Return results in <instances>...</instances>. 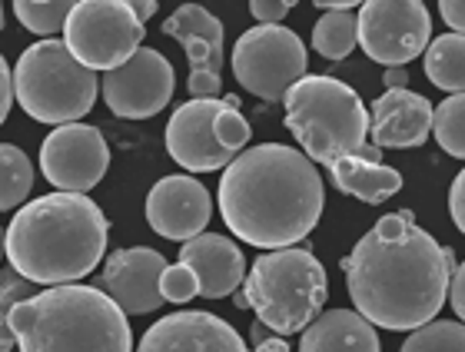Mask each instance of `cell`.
Returning a JSON list of instances; mask_svg holds the SVG:
<instances>
[{"instance_id":"6da1fadb","label":"cell","mask_w":465,"mask_h":352,"mask_svg":"<svg viewBox=\"0 0 465 352\" xmlns=\"http://www.w3.org/2000/svg\"><path fill=\"white\" fill-rule=\"evenodd\" d=\"M342 273L356 313L392 333H412L446 306L456 253L426 233L409 210H399L352 246Z\"/></svg>"},{"instance_id":"7a4b0ae2","label":"cell","mask_w":465,"mask_h":352,"mask_svg":"<svg viewBox=\"0 0 465 352\" xmlns=\"http://www.w3.org/2000/svg\"><path fill=\"white\" fill-rule=\"evenodd\" d=\"M326 186L302 150L260 143L242 150L220 176L223 223L256 249L296 246L316 230Z\"/></svg>"},{"instance_id":"3957f363","label":"cell","mask_w":465,"mask_h":352,"mask_svg":"<svg viewBox=\"0 0 465 352\" xmlns=\"http://www.w3.org/2000/svg\"><path fill=\"white\" fill-rule=\"evenodd\" d=\"M110 220L87 193H47L24 203L4 230L10 269L30 283L64 286L90 276L107 256Z\"/></svg>"},{"instance_id":"277c9868","label":"cell","mask_w":465,"mask_h":352,"mask_svg":"<svg viewBox=\"0 0 465 352\" xmlns=\"http://www.w3.org/2000/svg\"><path fill=\"white\" fill-rule=\"evenodd\" d=\"M20 352H134L126 313L100 286H47L10 309Z\"/></svg>"},{"instance_id":"5b68a950","label":"cell","mask_w":465,"mask_h":352,"mask_svg":"<svg viewBox=\"0 0 465 352\" xmlns=\"http://www.w3.org/2000/svg\"><path fill=\"white\" fill-rule=\"evenodd\" d=\"M286 127L312 163L330 167L340 157L382 163V150L369 143V113L359 93L330 73H306L286 90Z\"/></svg>"},{"instance_id":"8992f818","label":"cell","mask_w":465,"mask_h":352,"mask_svg":"<svg viewBox=\"0 0 465 352\" xmlns=\"http://www.w3.org/2000/svg\"><path fill=\"white\" fill-rule=\"evenodd\" d=\"M242 296L262 326L276 336H296L322 313L330 283L312 249L282 246L256 256L242 279Z\"/></svg>"},{"instance_id":"52a82bcc","label":"cell","mask_w":465,"mask_h":352,"mask_svg":"<svg viewBox=\"0 0 465 352\" xmlns=\"http://www.w3.org/2000/svg\"><path fill=\"white\" fill-rule=\"evenodd\" d=\"M97 90V70L84 67L57 37L30 44L14 67V100L37 123H77L94 110Z\"/></svg>"},{"instance_id":"ba28073f","label":"cell","mask_w":465,"mask_h":352,"mask_svg":"<svg viewBox=\"0 0 465 352\" xmlns=\"http://www.w3.org/2000/svg\"><path fill=\"white\" fill-rule=\"evenodd\" d=\"M146 24L126 0H77L64 44L87 70H114L143 47Z\"/></svg>"},{"instance_id":"9c48e42d","label":"cell","mask_w":465,"mask_h":352,"mask_svg":"<svg viewBox=\"0 0 465 352\" xmlns=\"http://www.w3.org/2000/svg\"><path fill=\"white\" fill-rule=\"evenodd\" d=\"M232 77L246 93L276 103L296 80L306 77V44L296 30L256 24L232 47Z\"/></svg>"},{"instance_id":"30bf717a","label":"cell","mask_w":465,"mask_h":352,"mask_svg":"<svg viewBox=\"0 0 465 352\" xmlns=\"http://www.w3.org/2000/svg\"><path fill=\"white\" fill-rule=\"evenodd\" d=\"M356 20L359 47L382 67L416 60L432 40V17L422 0H366Z\"/></svg>"},{"instance_id":"8fae6325","label":"cell","mask_w":465,"mask_h":352,"mask_svg":"<svg viewBox=\"0 0 465 352\" xmlns=\"http://www.w3.org/2000/svg\"><path fill=\"white\" fill-rule=\"evenodd\" d=\"M104 103L124 120H150L170 103L176 87L170 60L153 47H140L134 57L107 70L104 80Z\"/></svg>"},{"instance_id":"7c38bea8","label":"cell","mask_w":465,"mask_h":352,"mask_svg":"<svg viewBox=\"0 0 465 352\" xmlns=\"http://www.w3.org/2000/svg\"><path fill=\"white\" fill-rule=\"evenodd\" d=\"M40 170L64 193H87L107 176L110 147L90 123H64L50 130L40 147Z\"/></svg>"},{"instance_id":"4fadbf2b","label":"cell","mask_w":465,"mask_h":352,"mask_svg":"<svg viewBox=\"0 0 465 352\" xmlns=\"http://www.w3.org/2000/svg\"><path fill=\"white\" fill-rule=\"evenodd\" d=\"M163 34L183 44L190 60V97L223 93V24L203 4H183L163 20Z\"/></svg>"},{"instance_id":"5bb4252c","label":"cell","mask_w":465,"mask_h":352,"mask_svg":"<svg viewBox=\"0 0 465 352\" xmlns=\"http://www.w3.org/2000/svg\"><path fill=\"white\" fill-rule=\"evenodd\" d=\"M210 216H213V196L196 176H163L146 193V223L153 233L173 243H186L206 233Z\"/></svg>"},{"instance_id":"9a60e30c","label":"cell","mask_w":465,"mask_h":352,"mask_svg":"<svg viewBox=\"0 0 465 352\" xmlns=\"http://www.w3.org/2000/svg\"><path fill=\"white\" fill-rule=\"evenodd\" d=\"M166 256L150 249V246H130L116 249L104 259L100 273V289L114 299L126 316H146L166 303L160 279L166 269Z\"/></svg>"},{"instance_id":"2e32d148","label":"cell","mask_w":465,"mask_h":352,"mask_svg":"<svg viewBox=\"0 0 465 352\" xmlns=\"http://www.w3.org/2000/svg\"><path fill=\"white\" fill-rule=\"evenodd\" d=\"M220 110V97H193L173 110L166 123V153L190 173H213L232 163L230 150L220 147L213 133V117Z\"/></svg>"},{"instance_id":"e0dca14e","label":"cell","mask_w":465,"mask_h":352,"mask_svg":"<svg viewBox=\"0 0 465 352\" xmlns=\"http://www.w3.org/2000/svg\"><path fill=\"white\" fill-rule=\"evenodd\" d=\"M136 352H250L226 319L203 309H183L156 319Z\"/></svg>"},{"instance_id":"ac0fdd59","label":"cell","mask_w":465,"mask_h":352,"mask_svg":"<svg viewBox=\"0 0 465 352\" xmlns=\"http://www.w3.org/2000/svg\"><path fill=\"white\" fill-rule=\"evenodd\" d=\"M432 103L409 87L386 90L369 110V143L379 150L422 147L432 133Z\"/></svg>"},{"instance_id":"d6986e66","label":"cell","mask_w":465,"mask_h":352,"mask_svg":"<svg viewBox=\"0 0 465 352\" xmlns=\"http://www.w3.org/2000/svg\"><path fill=\"white\" fill-rule=\"evenodd\" d=\"M180 263H186L196 273L200 296L206 299L232 296L246 279V256L223 233H200L186 240L180 249Z\"/></svg>"},{"instance_id":"ffe728a7","label":"cell","mask_w":465,"mask_h":352,"mask_svg":"<svg viewBox=\"0 0 465 352\" xmlns=\"http://www.w3.org/2000/svg\"><path fill=\"white\" fill-rule=\"evenodd\" d=\"M300 352H379L376 326L356 309H326L302 329Z\"/></svg>"},{"instance_id":"44dd1931","label":"cell","mask_w":465,"mask_h":352,"mask_svg":"<svg viewBox=\"0 0 465 352\" xmlns=\"http://www.w3.org/2000/svg\"><path fill=\"white\" fill-rule=\"evenodd\" d=\"M332 186L346 196H356L362 203H382L402 190V173L386 163H372L362 157H340L330 163Z\"/></svg>"},{"instance_id":"7402d4cb","label":"cell","mask_w":465,"mask_h":352,"mask_svg":"<svg viewBox=\"0 0 465 352\" xmlns=\"http://www.w3.org/2000/svg\"><path fill=\"white\" fill-rule=\"evenodd\" d=\"M426 77L439 90L465 93V34H442L426 47Z\"/></svg>"},{"instance_id":"603a6c76","label":"cell","mask_w":465,"mask_h":352,"mask_svg":"<svg viewBox=\"0 0 465 352\" xmlns=\"http://www.w3.org/2000/svg\"><path fill=\"white\" fill-rule=\"evenodd\" d=\"M359 47V20L352 10H326L312 27V50L326 60H346Z\"/></svg>"},{"instance_id":"cb8c5ba5","label":"cell","mask_w":465,"mask_h":352,"mask_svg":"<svg viewBox=\"0 0 465 352\" xmlns=\"http://www.w3.org/2000/svg\"><path fill=\"white\" fill-rule=\"evenodd\" d=\"M34 186V163L14 143H0V213L20 206Z\"/></svg>"},{"instance_id":"d4e9b609","label":"cell","mask_w":465,"mask_h":352,"mask_svg":"<svg viewBox=\"0 0 465 352\" xmlns=\"http://www.w3.org/2000/svg\"><path fill=\"white\" fill-rule=\"evenodd\" d=\"M77 7V0H14L20 27H27L37 37H54L57 30L67 27L70 10Z\"/></svg>"},{"instance_id":"484cf974","label":"cell","mask_w":465,"mask_h":352,"mask_svg":"<svg viewBox=\"0 0 465 352\" xmlns=\"http://www.w3.org/2000/svg\"><path fill=\"white\" fill-rule=\"evenodd\" d=\"M432 133L449 157L465 160V93H452L432 110Z\"/></svg>"},{"instance_id":"4316f807","label":"cell","mask_w":465,"mask_h":352,"mask_svg":"<svg viewBox=\"0 0 465 352\" xmlns=\"http://www.w3.org/2000/svg\"><path fill=\"white\" fill-rule=\"evenodd\" d=\"M399 352H465V323L432 319V323L412 329Z\"/></svg>"},{"instance_id":"83f0119b","label":"cell","mask_w":465,"mask_h":352,"mask_svg":"<svg viewBox=\"0 0 465 352\" xmlns=\"http://www.w3.org/2000/svg\"><path fill=\"white\" fill-rule=\"evenodd\" d=\"M213 133H216V140H220V147L230 150L232 157H240L242 150L250 147L252 127H250V120L242 117L240 103L232 97H220V110H216V117H213Z\"/></svg>"},{"instance_id":"f1b7e54d","label":"cell","mask_w":465,"mask_h":352,"mask_svg":"<svg viewBox=\"0 0 465 352\" xmlns=\"http://www.w3.org/2000/svg\"><path fill=\"white\" fill-rule=\"evenodd\" d=\"M27 296H34V283H30V279H24V276L14 273V269H4V273H0V352H10L17 346L7 319H10V309H14L20 299H27Z\"/></svg>"},{"instance_id":"f546056e","label":"cell","mask_w":465,"mask_h":352,"mask_svg":"<svg viewBox=\"0 0 465 352\" xmlns=\"http://www.w3.org/2000/svg\"><path fill=\"white\" fill-rule=\"evenodd\" d=\"M160 289H163L166 303H190L200 296V279L186 263H170L163 269V279H160Z\"/></svg>"},{"instance_id":"4dcf8cb0","label":"cell","mask_w":465,"mask_h":352,"mask_svg":"<svg viewBox=\"0 0 465 352\" xmlns=\"http://www.w3.org/2000/svg\"><path fill=\"white\" fill-rule=\"evenodd\" d=\"M300 0H250V14L260 24H280Z\"/></svg>"},{"instance_id":"1f68e13d","label":"cell","mask_w":465,"mask_h":352,"mask_svg":"<svg viewBox=\"0 0 465 352\" xmlns=\"http://www.w3.org/2000/svg\"><path fill=\"white\" fill-rule=\"evenodd\" d=\"M449 213H452V223H456L459 233H465V170L452 180V190H449Z\"/></svg>"},{"instance_id":"d6a6232c","label":"cell","mask_w":465,"mask_h":352,"mask_svg":"<svg viewBox=\"0 0 465 352\" xmlns=\"http://www.w3.org/2000/svg\"><path fill=\"white\" fill-rule=\"evenodd\" d=\"M10 107H14V70L7 67V60L0 54V127H4Z\"/></svg>"},{"instance_id":"836d02e7","label":"cell","mask_w":465,"mask_h":352,"mask_svg":"<svg viewBox=\"0 0 465 352\" xmlns=\"http://www.w3.org/2000/svg\"><path fill=\"white\" fill-rule=\"evenodd\" d=\"M439 14L456 34H465V0H439Z\"/></svg>"},{"instance_id":"e575fe53","label":"cell","mask_w":465,"mask_h":352,"mask_svg":"<svg viewBox=\"0 0 465 352\" xmlns=\"http://www.w3.org/2000/svg\"><path fill=\"white\" fill-rule=\"evenodd\" d=\"M449 303H452L456 316L465 323V263L456 266V273H452V283H449Z\"/></svg>"},{"instance_id":"d590c367","label":"cell","mask_w":465,"mask_h":352,"mask_svg":"<svg viewBox=\"0 0 465 352\" xmlns=\"http://www.w3.org/2000/svg\"><path fill=\"white\" fill-rule=\"evenodd\" d=\"M252 352H290V343H286L282 336L270 333L266 339H260V343L252 346Z\"/></svg>"},{"instance_id":"8d00e7d4","label":"cell","mask_w":465,"mask_h":352,"mask_svg":"<svg viewBox=\"0 0 465 352\" xmlns=\"http://www.w3.org/2000/svg\"><path fill=\"white\" fill-rule=\"evenodd\" d=\"M382 83H386V90L409 87V73H406L402 67H389L386 73H382Z\"/></svg>"},{"instance_id":"74e56055","label":"cell","mask_w":465,"mask_h":352,"mask_svg":"<svg viewBox=\"0 0 465 352\" xmlns=\"http://www.w3.org/2000/svg\"><path fill=\"white\" fill-rule=\"evenodd\" d=\"M312 4L322 10H352V7H362L366 0H312Z\"/></svg>"},{"instance_id":"f35d334b","label":"cell","mask_w":465,"mask_h":352,"mask_svg":"<svg viewBox=\"0 0 465 352\" xmlns=\"http://www.w3.org/2000/svg\"><path fill=\"white\" fill-rule=\"evenodd\" d=\"M126 4L136 10V17L143 20V24L156 14V0H126Z\"/></svg>"},{"instance_id":"ab89813d","label":"cell","mask_w":465,"mask_h":352,"mask_svg":"<svg viewBox=\"0 0 465 352\" xmlns=\"http://www.w3.org/2000/svg\"><path fill=\"white\" fill-rule=\"evenodd\" d=\"M0 259H4V230H0Z\"/></svg>"},{"instance_id":"60d3db41","label":"cell","mask_w":465,"mask_h":352,"mask_svg":"<svg viewBox=\"0 0 465 352\" xmlns=\"http://www.w3.org/2000/svg\"><path fill=\"white\" fill-rule=\"evenodd\" d=\"M0 30H4V7H0Z\"/></svg>"},{"instance_id":"b9f144b4","label":"cell","mask_w":465,"mask_h":352,"mask_svg":"<svg viewBox=\"0 0 465 352\" xmlns=\"http://www.w3.org/2000/svg\"><path fill=\"white\" fill-rule=\"evenodd\" d=\"M37 4H40V0H37Z\"/></svg>"}]
</instances>
